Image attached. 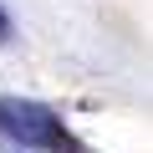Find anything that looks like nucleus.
<instances>
[{
  "instance_id": "2",
  "label": "nucleus",
  "mask_w": 153,
  "mask_h": 153,
  "mask_svg": "<svg viewBox=\"0 0 153 153\" xmlns=\"http://www.w3.org/2000/svg\"><path fill=\"white\" fill-rule=\"evenodd\" d=\"M5 36H10V16L0 10V41H5Z\"/></svg>"
},
{
  "instance_id": "1",
  "label": "nucleus",
  "mask_w": 153,
  "mask_h": 153,
  "mask_svg": "<svg viewBox=\"0 0 153 153\" xmlns=\"http://www.w3.org/2000/svg\"><path fill=\"white\" fill-rule=\"evenodd\" d=\"M0 138L21 148H46V153H82L66 123L46 102H31V97H0Z\"/></svg>"
}]
</instances>
